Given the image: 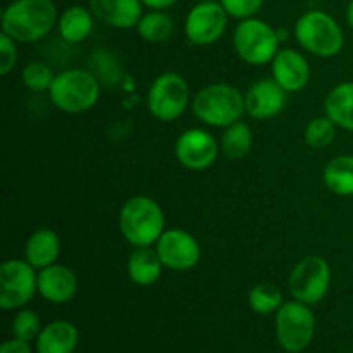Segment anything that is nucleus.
<instances>
[{
	"instance_id": "1",
	"label": "nucleus",
	"mask_w": 353,
	"mask_h": 353,
	"mask_svg": "<svg viewBox=\"0 0 353 353\" xmlns=\"http://www.w3.org/2000/svg\"><path fill=\"white\" fill-rule=\"evenodd\" d=\"M57 21L54 0H12L2 12V33L17 43H37L52 33Z\"/></svg>"
},
{
	"instance_id": "2",
	"label": "nucleus",
	"mask_w": 353,
	"mask_h": 353,
	"mask_svg": "<svg viewBox=\"0 0 353 353\" xmlns=\"http://www.w3.org/2000/svg\"><path fill=\"white\" fill-rule=\"evenodd\" d=\"M119 231L134 248L154 247L165 231L164 210L150 196H131L121 207Z\"/></svg>"
},
{
	"instance_id": "3",
	"label": "nucleus",
	"mask_w": 353,
	"mask_h": 353,
	"mask_svg": "<svg viewBox=\"0 0 353 353\" xmlns=\"http://www.w3.org/2000/svg\"><path fill=\"white\" fill-rule=\"evenodd\" d=\"M192 110L196 119L210 128H228L247 114L245 95L228 83H212L195 93Z\"/></svg>"
},
{
	"instance_id": "4",
	"label": "nucleus",
	"mask_w": 353,
	"mask_h": 353,
	"mask_svg": "<svg viewBox=\"0 0 353 353\" xmlns=\"http://www.w3.org/2000/svg\"><path fill=\"white\" fill-rule=\"evenodd\" d=\"M48 99L61 112H88L100 99V83L88 69H65L55 74L54 83L48 90Z\"/></svg>"
},
{
	"instance_id": "5",
	"label": "nucleus",
	"mask_w": 353,
	"mask_h": 353,
	"mask_svg": "<svg viewBox=\"0 0 353 353\" xmlns=\"http://www.w3.org/2000/svg\"><path fill=\"white\" fill-rule=\"evenodd\" d=\"M295 40L309 54L321 59L336 57L345 47V34L338 21L326 10H307L296 19Z\"/></svg>"
},
{
	"instance_id": "6",
	"label": "nucleus",
	"mask_w": 353,
	"mask_h": 353,
	"mask_svg": "<svg viewBox=\"0 0 353 353\" xmlns=\"http://www.w3.org/2000/svg\"><path fill=\"white\" fill-rule=\"evenodd\" d=\"M278 30L259 17L240 21L233 31V47L238 57L248 65L271 64L279 48Z\"/></svg>"
},
{
	"instance_id": "7",
	"label": "nucleus",
	"mask_w": 353,
	"mask_h": 353,
	"mask_svg": "<svg viewBox=\"0 0 353 353\" xmlns=\"http://www.w3.org/2000/svg\"><path fill=\"white\" fill-rule=\"evenodd\" d=\"M190 105V88L178 72H162L147 92L148 112L157 121L171 123L179 119Z\"/></svg>"
},
{
	"instance_id": "8",
	"label": "nucleus",
	"mask_w": 353,
	"mask_h": 353,
	"mask_svg": "<svg viewBox=\"0 0 353 353\" xmlns=\"http://www.w3.org/2000/svg\"><path fill=\"white\" fill-rule=\"evenodd\" d=\"M316 334V317L310 305L292 300L276 312V338L283 350L300 353L305 350Z\"/></svg>"
},
{
	"instance_id": "9",
	"label": "nucleus",
	"mask_w": 353,
	"mask_h": 353,
	"mask_svg": "<svg viewBox=\"0 0 353 353\" xmlns=\"http://www.w3.org/2000/svg\"><path fill=\"white\" fill-rule=\"evenodd\" d=\"M331 286V268L321 255H309L292 269L288 290L293 300L316 305L327 295Z\"/></svg>"
},
{
	"instance_id": "10",
	"label": "nucleus",
	"mask_w": 353,
	"mask_h": 353,
	"mask_svg": "<svg viewBox=\"0 0 353 353\" xmlns=\"http://www.w3.org/2000/svg\"><path fill=\"white\" fill-rule=\"evenodd\" d=\"M38 293V272L26 259H12L0 265V307L23 309Z\"/></svg>"
},
{
	"instance_id": "11",
	"label": "nucleus",
	"mask_w": 353,
	"mask_h": 353,
	"mask_svg": "<svg viewBox=\"0 0 353 353\" xmlns=\"http://www.w3.org/2000/svg\"><path fill=\"white\" fill-rule=\"evenodd\" d=\"M230 16L221 2H199L190 9L185 19V37L196 47H209L221 40Z\"/></svg>"
},
{
	"instance_id": "12",
	"label": "nucleus",
	"mask_w": 353,
	"mask_h": 353,
	"mask_svg": "<svg viewBox=\"0 0 353 353\" xmlns=\"http://www.w3.org/2000/svg\"><path fill=\"white\" fill-rule=\"evenodd\" d=\"M221 145L212 133L203 128H190L178 137L174 155L183 168L190 171H205L217 161Z\"/></svg>"
},
{
	"instance_id": "13",
	"label": "nucleus",
	"mask_w": 353,
	"mask_h": 353,
	"mask_svg": "<svg viewBox=\"0 0 353 353\" xmlns=\"http://www.w3.org/2000/svg\"><path fill=\"white\" fill-rule=\"evenodd\" d=\"M165 269L185 272L196 268L202 257L200 243L192 233L185 230H165L154 245Z\"/></svg>"
},
{
	"instance_id": "14",
	"label": "nucleus",
	"mask_w": 353,
	"mask_h": 353,
	"mask_svg": "<svg viewBox=\"0 0 353 353\" xmlns=\"http://www.w3.org/2000/svg\"><path fill=\"white\" fill-rule=\"evenodd\" d=\"M243 95L247 114L255 121H269L279 116L288 102V92L272 76L257 79Z\"/></svg>"
},
{
	"instance_id": "15",
	"label": "nucleus",
	"mask_w": 353,
	"mask_h": 353,
	"mask_svg": "<svg viewBox=\"0 0 353 353\" xmlns=\"http://www.w3.org/2000/svg\"><path fill=\"white\" fill-rule=\"evenodd\" d=\"M271 74L283 90L299 93L310 81L309 61L295 48H281L271 62Z\"/></svg>"
},
{
	"instance_id": "16",
	"label": "nucleus",
	"mask_w": 353,
	"mask_h": 353,
	"mask_svg": "<svg viewBox=\"0 0 353 353\" xmlns=\"http://www.w3.org/2000/svg\"><path fill=\"white\" fill-rule=\"evenodd\" d=\"M78 278L68 265L54 264L38 271V295L48 303L62 305L74 299Z\"/></svg>"
},
{
	"instance_id": "17",
	"label": "nucleus",
	"mask_w": 353,
	"mask_h": 353,
	"mask_svg": "<svg viewBox=\"0 0 353 353\" xmlns=\"http://www.w3.org/2000/svg\"><path fill=\"white\" fill-rule=\"evenodd\" d=\"M88 3L97 21L116 30L137 28L145 7L141 0H90Z\"/></svg>"
},
{
	"instance_id": "18",
	"label": "nucleus",
	"mask_w": 353,
	"mask_h": 353,
	"mask_svg": "<svg viewBox=\"0 0 353 353\" xmlns=\"http://www.w3.org/2000/svg\"><path fill=\"white\" fill-rule=\"evenodd\" d=\"M59 255H61V238L48 228L33 231L24 245V259L37 271L57 264Z\"/></svg>"
},
{
	"instance_id": "19",
	"label": "nucleus",
	"mask_w": 353,
	"mask_h": 353,
	"mask_svg": "<svg viewBox=\"0 0 353 353\" xmlns=\"http://www.w3.org/2000/svg\"><path fill=\"white\" fill-rule=\"evenodd\" d=\"M128 276L138 286H152L159 281L164 264L155 247H137L128 259Z\"/></svg>"
},
{
	"instance_id": "20",
	"label": "nucleus",
	"mask_w": 353,
	"mask_h": 353,
	"mask_svg": "<svg viewBox=\"0 0 353 353\" xmlns=\"http://www.w3.org/2000/svg\"><path fill=\"white\" fill-rule=\"evenodd\" d=\"M79 334L74 324L68 321H54L40 331L37 353H72L78 347Z\"/></svg>"
},
{
	"instance_id": "21",
	"label": "nucleus",
	"mask_w": 353,
	"mask_h": 353,
	"mask_svg": "<svg viewBox=\"0 0 353 353\" xmlns=\"http://www.w3.org/2000/svg\"><path fill=\"white\" fill-rule=\"evenodd\" d=\"M93 24H95V16L90 10V7L86 9L83 6H71L59 14V37L65 43H81L92 34Z\"/></svg>"
},
{
	"instance_id": "22",
	"label": "nucleus",
	"mask_w": 353,
	"mask_h": 353,
	"mask_svg": "<svg viewBox=\"0 0 353 353\" xmlns=\"http://www.w3.org/2000/svg\"><path fill=\"white\" fill-rule=\"evenodd\" d=\"M324 114L338 128L353 133V81L340 83L327 93Z\"/></svg>"
},
{
	"instance_id": "23",
	"label": "nucleus",
	"mask_w": 353,
	"mask_h": 353,
	"mask_svg": "<svg viewBox=\"0 0 353 353\" xmlns=\"http://www.w3.org/2000/svg\"><path fill=\"white\" fill-rule=\"evenodd\" d=\"M323 181L333 195L353 196V155L331 159L323 171Z\"/></svg>"
},
{
	"instance_id": "24",
	"label": "nucleus",
	"mask_w": 353,
	"mask_h": 353,
	"mask_svg": "<svg viewBox=\"0 0 353 353\" xmlns=\"http://www.w3.org/2000/svg\"><path fill=\"white\" fill-rule=\"evenodd\" d=\"M219 145L224 157H228L230 161H240V159L247 157L254 145V134H252L250 126L243 121H238V123L224 128Z\"/></svg>"
},
{
	"instance_id": "25",
	"label": "nucleus",
	"mask_w": 353,
	"mask_h": 353,
	"mask_svg": "<svg viewBox=\"0 0 353 353\" xmlns=\"http://www.w3.org/2000/svg\"><path fill=\"white\" fill-rule=\"evenodd\" d=\"M137 31L143 41L164 43L174 33V19L165 10L150 9L141 16Z\"/></svg>"
},
{
	"instance_id": "26",
	"label": "nucleus",
	"mask_w": 353,
	"mask_h": 353,
	"mask_svg": "<svg viewBox=\"0 0 353 353\" xmlns=\"http://www.w3.org/2000/svg\"><path fill=\"white\" fill-rule=\"evenodd\" d=\"M283 303H285L283 293L271 283H259L248 293V305L261 316L276 314L281 309Z\"/></svg>"
},
{
	"instance_id": "27",
	"label": "nucleus",
	"mask_w": 353,
	"mask_h": 353,
	"mask_svg": "<svg viewBox=\"0 0 353 353\" xmlns=\"http://www.w3.org/2000/svg\"><path fill=\"white\" fill-rule=\"evenodd\" d=\"M338 126L324 114V116L312 117L303 130V141L314 150H323L330 147L336 138Z\"/></svg>"
},
{
	"instance_id": "28",
	"label": "nucleus",
	"mask_w": 353,
	"mask_h": 353,
	"mask_svg": "<svg viewBox=\"0 0 353 353\" xmlns=\"http://www.w3.org/2000/svg\"><path fill=\"white\" fill-rule=\"evenodd\" d=\"M54 79L55 74L52 68L41 61L30 62L21 71V81L33 93H48Z\"/></svg>"
},
{
	"instance_id": "29",
	"label": "nucleus",
	"mask_w": 353,
	"mask_h": 353,
	"mask_svg": "<svg viewBox=\"0 0 353 353\" xmlns=\"http://www.w3.org/2000/svg\"><path fill=\"white\" fill-rule=\"evenodd\" d=\"M41 330H43L41 327V321L34 310L19 309V312L16 314V317L12 321L14 338H19V340L28 341V343L37 340Z\"/></svg>"
},
{
	"instance_id": "30",
	"label": "nucleus",
	"mask_w": 353,
	"mask_h": 353,
	"mask_svg": "<svg viewBox=\"0 0 353 353\" xmlns=\"http://www.w3.org/2000/svg\"><path fill=\"white\" fill-rule=\"evenodd\" d=\"M219 2L228 12V16L238 21L255 17L264 6V0H219Z\"/></svg>"
},
{
	"instance_id": "31",
	"label": "nucleus",
	"mask_w": 353,
	"mask_h": 353,
	"mask_svg": "<svg viewBox=\"0 0 353 353\" xmlns=\"http://www.w3.org/2000/svg\"><path fill=\"white\" fill-rule=\"evenodd\" d=\"M17 64V41L9 34H0V74L7 76Z\"/></svg>"
},
{
	"instance_id": "32",
	"label": "nucleus",
	"mask_w": 353,
	"mask_h": 353,
	"mask_svg": "<svg viewBox=\"0 0 353 353\" xmlns=\"http://www.w3.org/2000/svg\"><path fill=\"white\" fill-rule=\"evenodd\" d=\"M0 353H33L30 348L28 341L19 340V338H12V340H7L6 343L0 348Z\"/></svg>"
},
{
	"instance_id": "33",
	"label": "nucleus",
	"mask_w": 353,
	"mask_h": 353,
	"mask_svg": "<svg viewBox=\"0 0 353 353\" xmlns=\"http://www.w3.org/2000/svg\"><path fill=\"white\" fill-rule=\"evenodd\" d=\"M145 7L154 10H165L169 7H172L174 3H178L179 0H141Z\"/></svg>"
},
{
	"instance_id": "34",
	"label": "nucleus",
	"mask_w": 353,
	"mask_h": 353,
	"mask_svg": "<svg viewBox=\"0 0 353 353\" xmlns=\"http://www.w3.org/2000/svg\"><path fill=\"white\" fill-rule=\"evenodd\" d=\"M347 23H348V26L353 30V0H350L347 6Z\"/></svg>"
},
{
	"instance_id": "35",
	"label": "nucleus",
	"mask_w": 353,
	"mask_h": 353,
	"mask_svg": "<svg viewBox=\"0 0 353 353\" xmlns=\"http://www.w3.org/2000/svg\"><path fill=\"white\" fill-rule=\"evenodd\" d=\"M199 2H219V0H199Z\"/></svg>"
}]
</instances>
